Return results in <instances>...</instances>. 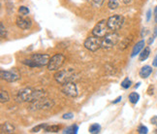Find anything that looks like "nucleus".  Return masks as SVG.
<instances>
[{"instance_id":"obj_8","label":"nucleus","mask_w":157,"mask_h":134,"mask_svg":"<svg viewBox=\"0 0 157 134\" xmlns=\"http://www.w3.org/2000/svg\"><path fill=\"white\" fill-rule=\"evenodd\" d=\"M109 30H110V28H109L107 21L102 20L94 26V28L92 30V34L94 36H96V37L103 38L109 33Z\"/></svg>"},{"instance_id":"obj_38","label":"nucleus","mask_w":157,"mask_h":134,"mask_svg":"<svg viewBox=\"0 0 157 134\" xmlns=\"http://www.w3.org/2000/svg\"><path fill=\"white\" fill-rule=\"evenodd\" d=\"M153 38H156L157 37V26L154 28V31H153V35H152Z\"/></svg>"},{"instance_id":"obj_36","label":"nucleus","mask_w":157,"mask_h":134,"mask_svg":"<svg viewBox=\"0 0 157 134\" xmlns=\"http://www.w3.org/2000/svg\"><path fill=\"white\" fill-rule=\"evenodd\" d=\"M152 65H153L154 67H157V54H156L155 57H154V59H153V61H152Z\"/></svg>"},{"instance_id":"obj_2","label":"nucleus","mask_w":157,"mask_h":134,"mask_svg":"<svg viewBox=\"0 0 157 134\" xmlns=\"http://www.w3.org/2000/svg\"><path fill=\"white\" fill-rule=\"evenodd\" d=\"M54 80H56L58 84L64 85L66 83L70 82H75L78 79V76L77 72L74 69H64V70H58L54 74Z\"/></svg>"},{"instance_id":"obj_4","label":"nucleus","mask_w":157,"mask_h":134,"mask_svg":"<svg viewBox=\"0 0 157 134\" xmlns=\"http://www.w3.org/2000/svg\"><path fill=\"white\" fill-rule=\"evenodd\" d=\"M65 62V57L62 53H56L52 56L48 64V69L50 71H58Z\"/></svg>"},{"instance_id":"obj_22","label":"nucleus","mask_w":157,"mask_h":134,"mask_svg":"<svg viewBox=\"0 0 157 134\" xmlns=\"http://www.w3.org/2000/svg\"><path fill=\"white\" fill-rule=\"evenodd\" d=\"M119 6V3L117 0H109L108 2V7L111 10H116Z\"/></svg>"},{"instance_id":"obj_39","label":"nucleus","mask_w":157,"mask_h":134,"mask_svg":"<svg viewBox=\"0 0 157 134\" xmlns=\"http://www.w3.org/2000/svg\"><path fill=\"white\" fill-rule=\"evenodd\" d=\"M154 17H155V21L157 22V6H156L155 9H154Z\"/></svg>"},{"instance_id":"obj_12","label":"nucleus","mask_w":157,"mask_h":134,"mask_svg":"<svg viewBox=\"0 0 157 134\" xmlns=\"http://www.w3.org/2000/svg\"><path fill=\"white\" fill-rule=\"evenodd\" d=\"M16 23L19 28L22 29V30H26L29 29L32 26V21L29 19V18H26V16H20L17 18L16 20Z\"/></svg>"},{"instance_id":"obj_13","label":"nucleus","mask_w":157,"mask_h":134,"mask_svg":"<svg viewBox=\"0 0 157 134\" xmlns=\"http://www.w3.org/2000/svg\"><path fill=\"white\" fill-rule=\"evenodd\" d=\"M15 126L12 124L11 123H8V121H6V123H3L0 126V132L2 134L4 133H14L15 132Z\"/></svg>"},{"instance_id":"obj_15","label":"nucleus","mask_w":157,"mask_h":134,"mask_svg":"<svg viewBox=\"0 0 157 134\" xmlns=\"http://www.w3.org/2000/svg\"><path fill=\"white\" fill-rule=\"evenodd\" d=\"M152 73V68L149 65H144L142 67V69L140 70V77L143 79H147L150 76V74Z\"/></svg>"},{"instance_id":"obj_3","label":"nucleus","mask_w":157,"mask_h":134,"mask_svg":"<svg viewBox=\"0 0 157 134\" xmlns=\"http://www.w3.org/2000/svg\"><path fill=\"white\" fill-rule=\"evenodd\" d=\"M54 106V101L52 99H49L46 97L43 98H40L38 100H36L31 103L30 105V110L36 111V110H48V109H51Z\"/></svg>"},{"instance_id":"obj_34","label":"nucleus","mask_w":157,"mask_h":134,"mask_svg":"<svg viewBox=\"0 0 157 134\" xmlns=\"http://www.w3.org/2000/svg\"><path fill=\"white\" fill-rule=\"evenodd\" d=\"M121 99H122V96H118L116 100H113V104H117L118 102L121 101Z\"/></svg>"},{"instance_id":"obj_17","label":"nucleus","mask_w":157,"mask_h":134,"mask_svg":"<svg viewBox=\"0 0 157 134\" xmlns=\"http://www.w3.org/2000/svg\"><path fill=\"white\" fill-rule=\"evenodd\" d=\"M60 128H61V126L57 125V124H56V125H49L48 124L44 131L47 133H56L60 130Z\"/></svg>"},{"instance_id":"obj_26","label":"nucleus","mask_w":157,"mask_h":134,"mask_svg":"<svg viewBox=\"0 0 157 134\" xmlns=\"http://www.w3.org/2000/svg\"><path fill=\"white\" fill-rule=\"evenodd\" d=\"M130 42H131V38L129 37L125 38L123 41H121V43H120V50H125V49L129 46Z\"/></svg>"},{"instance_id":"obj_11","label":"nucleus","mask_w":157,"mask_h":134,"mask_svg":"<svg viewBox=\"0 0 157 134\" xmlns=\"http://www.w3.org/2000/svg\"><path fill=\"white\" fill-rule=\"evenodd\" d=\"M37 67H43L49 64V61L51 59V57L48 53H35L32 54L31 57Z\"/></svg>"},{"instance_id":"obj_32","label":"nucleus","mask_w":157,"mask_h":134,"mask_svg":"<svg viewBox=\"0 0 157 134\" xmlns=\"http://www.w3.org/2000/svg\"><path fill=\"white\" fill-rule=\"evenodd\" d=\"M150 19H151V10H147V22H149Z\"/></svg>"},{"instance_id":"obj_16","label":"nucleus","mask_w":157,"mask_h":134,"mask_svg":"<svg viewBox=\"0 0 157 134\" xmlns=\"http://www.w3.org/2000/svg\"><path fill=\"white\" fill-rule=\"evenodd\" d=\"M150 56V48L149 47H144L143 49V51L140 53V57H139V60L140 61H144L148 58Z\"/></svg>"},{"instance_id":"obj_19","label":"nucleus","mask_w":157,"mask_h":134,"mask_svg":"<svg viewBox=\"0 0 157 134\" xmlns=\"http://www.w3.org/2000/svg\"><path fill=\"white\" fill-rule=\"evenodd\" d=\"M10 100V96L7 90L1 89L0 90V102L1 103H7Z\"/></svg>"},{"instance_id":"obj_7","label":"nucleus","mask_w":157,"mask_h":134,"mask_svg":"<svg viewBox=\"0 0 157 134\" xmlns=\"http://www.w3.org/2000/svg\"><path fill=\"white\" fill-rule=\"evenodd\" d=\"M108 26L110 30L113 31H117V30L120 29L124 24V18L121 15H113L110 17L107 21Z\"/></svg>"},{"instance_id":"obj_24","label":"nucleus","mask_w":157,"mask_h":134,"mask_svg":"<svg viewBox=\"0 0 157 134\" xmlns=\"http://www.w3.org/2000/svg\"><path fill=\"white\" fill-rule=\"evenodd\" d=\"M47 125H48L47 124H41L37 125V126L33 127V128L31 129V132H32V133H38V132H40L41 130H45V128H46V126H47Z\"/></svg>"},{"instance_id":"obj_28","label":"nucleus","mask_w":157,"mask_h":134,"mask_svg":"<svg viewBox=\"0 0 157 134\" xmlns=\"http://www.w3.org/2000/svg\"><path fill=\"white\" fill-rule=\"evenodd\" d=\"M138 132L140 134H147L148 132V128L147 126H144V124H141L138 127Z\"/></svg>"},{"instance_id":"obj_35","label":"nucleus","mask_w":157,"mask_h":134,"mask_svg":"<svg viewBox=\"0 0 157 134\" xmlns=\"http://www.w3.org/2000/svg\"><path fill=\"white\" fill-rule=\"evenodd\" d=\"M147 93H148L149 95H152V94H153V87H152V86H150V87H149V89H148Z\"/></svg>"},{"instance_id":"obj_20","label":"nucleus","mask_w":157,"mask_h":134,"mask_svg":"<svg viewBox=\"0 0 157 134\" xmlns=\"http://www.w3.org/2000/svg\"><path fill=\"white\" fill-rule=\"evenodd\" d=\"M129 101L132 103V104H137V103L139 102V100H140V94H139L138 93H131L129 94Z\"/></svg>"},{"instance_id":"obj_9","label":"nucleus","mask_w":157,"mask_h":134,"mask_svg":"<svg viewBox=\"0 0 157 134\" xmlns=\"http://www.w3.org/2000/svg\"><path fill=\"white\" fill-rule=\"evenodd\" d=\"M0 76H1L2 80H5L6 82H9V83L17 82V81H19L21 79L20 73L17 72L15 68H13L12 70L1 69V70H0Z\"/></svg>"},{"instance_id":"obj_25","label":"nucleus","mask_w":157,"mask_h":134,"mask_svg":"<svg viewBox=\"0 0 157 134\" xmlns=\"http://www.w3.org/2000/svg\"><path fill=\"white\" fill-rule=\"evenodd\" d=\"M131 85H132V82H131V80H129V78H125L121 82V88L124 89H127L131 87Z\"/></svg>"},{"instance_id":"obj_27","label":"nucleus","mask_w":157,"mask_h":134,"mask_svg":"<svg viewBox=\"0 0 157 134\" xmlns=\"http://www.w3.org/2000/svg\"><path fill=\"white\" fill-rule=\"evenodd\" d=\"M19 14L21 16H27L29 14V9L25 6H21L19 8Z\"/></svg>"},{"instance_id":"obj_6","label":"nucleus","mask_w":157,"mask_h":134,"mask_svg":"<svg viewBox=\"0 0 157 134\" xmlns=\"http://www.w3.org/2000/svg\"><path fill=\"white\" fill-rule=\"evenodd\" d=\"M86 49H87L90 52H96L98 51L100 48H102V40L99 37L96 36H89L86 39L83 43Z\"/></svg>"},{"instance_id":"obj_1","label":"nucleus","mask_w":157,"mask_h":134,"mask_svg":"<svg viewBox=\"0 0 157 134\" xmlns=\"http://www.w3.org/2000/svg\"><path fill=\"white\" fill-rule=\"evenodd\" d=\"M47 96L46 90L41 89H34V88H25L17 91L16 95V100L17 102H30L32 103L36 100Z\"/></svg>"},{"instance_id":"obj_40","label":"nucleus","mask_w":157,"mask_h":134,"mask_svg":"<svg viewBox=\"0 0 157 134\" xmlns=\"http://www.w3.org/2000/svg\"><path fill=\"white\" fill-rule=\"evenodd\" d=\"M154 39H155V38H153V37H151V38H150V39L148 40V45H151V44L153 43Z\"/></svg>"},{"instance_id":"obj_10","label":"nucleus","mask_w":157,"mask_h":134,"mask_svg":"<svg viewBox=\"0 0 157 134\" xmlns=\"http://www.w3.org/2000/svg\"><path fill=\"white\" fill-rule=\"evenodd\" d=\"M61 91L69 97H77L78 94V89L77 85L75 84V82H70V83H66L64 85H62L61 88Z\"/></svg>"},{"instance_id":"obj_31","label":"nucleus","mask_w":157,"mask_h":134,"mask_svg":"<svg viewBox=\"0 0 157 134\" xmlns=\"http://www.w3.org/2000/svg\"><path fill=\"white\" fill-rule=\"evenodd\" d=\"M150 123L157 127V116H154V117H152L151 119H150Z\"/></svg>"},{"instance_id":"obj_37","label":"nucleus","mask_w":157,"mask_h":134,"mask_svg":"<svg viewBox=\"0 0 157 134\" xmlns=\"http://www.w3.org/2000/svg\"><path fill=\"white\" fill-rule=\"evenodd\" d=\"M122 1H123V3H124V4L129 5V4H131V3L133 2V0H122Z\"/></svg>"},{"instance_id":"obj_14","label":"nucleus","mask_w":157,"mask_h":134,"mask_svg":"<svg viewBox=\"0 0 157 134\" xmlns=\"http://www.w3.org/2000/svg\"><path fill=\"white\" fill-rule=\"evenodd\" d=\"M144 48V40L139 41L138 43L134 46V48H133V51H132V53H131V57H134L137 56V54L140 53L143 51Z\"/></svg>"},{"instance_id":"obj_23","label":"nucleus","mask_w":157,"mask_h":134,"mask_svg":"<svg viewBox=\"0 0 157 134\" xmlns=\"http://www.w3.org/2000/svg\"><path fill=\"white\" fill-rule=\"evenodd\" d=\"M87 1L91 4L93 7H95V8H99V7H101L102 5H103V3H104V1L105 0H87Z\"/></svg>"},{"instance_id":"obj_30","label":"nucleus","mask_w":157,"mask_h":134,"mask_svg":"<svg viewBox=\"0 0 157 134\" xmlns=\"http://www.w3.org/2000/svg\"><path fill=\"white\" fill-rule=\"evenodd\" d=\"M74 118V114L73 113H66L62 116L63 120H72Z\"/></svg>"},{"instance_id":"obj_29","label":"nucleus","mask_w":157,"mask_h":134,"mask_svg":"<svg viewBox=\"0 0 157 134\" xmlns=\"http://www.w3.org/2000/svg\"><path fill=\"white\" fill-rule=\"evenodd\" d=\"M0 33H1V38H4L6 36V28L3 22H0Z\"/></svg>"},{"instance_id":"obj_41","label":"nucleus","mask_w":157,"mask_h":134,"mask_svg":"<svg viewBox=\"0 0 157 134\" xmlns=\"http://www.w3.org/2000/svg\"><path fill=\"white\" fill-rule=\"evenodd\" d=\"M140 85H141V83H138V84L136 85V86H135V89H138L139 87H140Z\"/></svg>"},{"instance_id":"obj_5","label":"nucleus","mask_w":157,"mask_h":134,"mask_svg":"<svg viewBox=\"0 0 157 134\" xmlns=\"http://www.w3.org/2000/svg\"><path fill=\"white\" fill-rule=\"evenodd\" d=\"M119 40H120V36L116 31L108 33L105 37H103V40H102V48L111 49L113 46L117 45Z\"/></svg>"},{"instance_id":"obj_18","label":"nucleus","mask_w":157,"mask_h":134,"mask_svg":"<svg viewBox=\"0 0 157 134\" xmlns=\"http://www.w3.org/2000/svg\"><path fill=\"white\" fill-rule=\"evenodd\" d=\"M78 130V126L77 124H73V125L66 127V128L63 130V133L64 134H77Z\"/></svg>"},{"instance_id":"obj_21","label":"nucleus","mask_w":157,"mask_h":134,"mask_svg":"<svg viewBox=\"0 0 157 134\" xmlns=\"http://www.w3.org/2000/svg\"><path fill=\"white\" fill-rule=\"evenodd\" d=\"M101 130V126L98 124H93L89 126V133H92V134H97L99 133Z\"/></svg>"},{"instance_id":"obj_33","label":"nucleus","mask_w":157,"mask_h":134,"mask_svg":"<svg viewBox=\"0 0 157 134\" xmlns=\"http://www.w3.org/2000/svg\"><path fill=\"white\" fill-rule=\"evenodd\" d=\"M147 33H148V30H147V28H144V29H143V31H142V34H141V36H142V37L144 38V36H146Z\"/></svg>"}]
</instances>
